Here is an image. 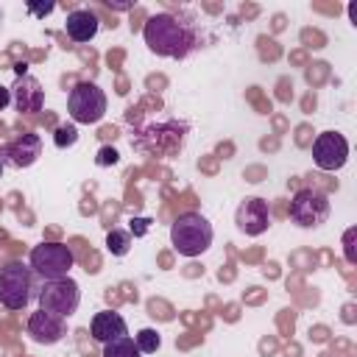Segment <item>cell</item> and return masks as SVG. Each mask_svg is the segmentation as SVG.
<instances>
[{
    "label": "cell",
    "mask_w": 357,
    "mask_h": 357,
    "mask_svg": "<svg viewBox=\"0 0 357 357\" xmlns=\"http://www.w3.org/2000/svg\"><path fill=\"white\" fill-rule=\"evenodd\" d=\"M312 159L321 170H340L349 159V142L337 131H324L312 142Z\"/></svg>",
    "instance_id": "cell-8"
},
{
    "label": "cell",
    "mask_w": 357,
    "mask_h": 357,
    "mask_svg": "<svg viewBox=\"0 0 357 357\" xmlns=\"http://www.w3.org/2000/svg\"><path fill=\"white\" fill-rule=\"evenodd\" d=\"M75 139H78L75 126H59V128H56V134H53L56 148H70V145H75Z\"/></svg>",
    "instance_id": "cell-18"
},
{
    "label": "cell",
    "mask_w": 357,
    "mask_h": 357,
    "mask_svg": "<svg viewBox=\"0 0 357 357\" xmlns=\"http://www.w3.org/2000/svg\"><path fill=\"white\" fill-rule=\"evenodd\" d=\"M212 223L201 212H184L170 226V243L181 257H201L212 245Z\"/></svg>",
    "instance_id": "cell-2"
},
{
    "label": "cell",
    "mask_w": 357,
    "mask_h": 357,
    "mask_svg": "<svg viewBox=\"0 0 357 357\" xmlns=\"http://www.w3.org/2000/svg\"><path fill=\"white\" fill-rule=\"evenodd\" d=\"M28 8H31L33 14H39V17H45V14H50V11L56 8V6H53V3H47V6H28Z\"/></svg>",
    "instance_id": "cell-22"
},
{
    "label": "cell",
    "mask_w": 357,
    "mask_h": 357,
    "mask_svg": "<svg viewBox=\"0 0 357 357\" xmlns=\"http://www.w3.org/2000/svg\"><path fill=\"white\" fill-rule=\"evenodd\" d=\"M33 296H39V287L31 265L8 262L0 268V304L6 310H25Z\"/></svg>",
    "instance_id": "cell-3"
},
{
    "label": "cell",
    "mask_w": 357,
    "mask_h": 357,
    "mask_svg": "<svg viewBox=\"0 0 357 357\" xmlns=\"http://www.w3.org/2000/svg\"><path fill=\"white\" fill-rule=\"evenodd\" d=\"M28 265L36 273V279L53 282V279H64L70 273V268L75 265V257L61 243H39V245L31 248Z\"/></svg>",
    "instance_id": "cell-4"
},
{
    "label": "cell",
    "mask_w": 357,
    "mask_h": 357,
    "mask_svg": "<svg viewBox=\"0 0 357 357\" xmlns=\"http://www.w3.org/2000/svg\"><path fill=\"white\" fill-rule=\"evenodd\" d=\"M78 304H81V290L70 276L45 282L39 290V310H47L53 315L70 318L78 310Z\"/></svg>",
    "instance_id": "cell-7"
},
{
    "label": "cell",
    "mask_w": 357,
    "mask_h": 357,
    "mask_svg": "<svg viewBox=\"0 0 357 357\" xmlns=\"http://www.w3.org/2000/svg\"><path fill=\"white\" fill-rule=\"evenodd\" d=\"M106 248H109V254H114V257H126L128 248H131V234L123 231V229H112V231L106 234Z\"/></svg>",
    "instance_id": "cell-16"
},
{
    "label": "cell",
    "mask_w": 357,
    "mask_h": 357,
    "mask_svg": "<svg viewBox=\"0 0 357 357\" xmlns=\"http://www.w3.org/2000/svg\"><path fill=\"white\" fill-rule=\"evenodd\" d=\"M25 70H28V64H25V61H20V64H17V75H25Z\"/></svg>",
    "instance_id": "cell-23"
},
{
    "label": "cell",
    "mask_w": 357,
    "mask_h": 357,
    "mask_svg": "<svg viewBox=\"0 0 357 357\" xmlns=\"http://www.w3.org/2000/svg\"><path fill=\"white\" fill-rule=\"evenodd\" d=\"M8 103H11V89H8V86H0V112H3Z\"/></svg>",
    "instance_id": "cell-20"
},
{
    "label": "cell",
    "mask_w": 357,
    "mask_h": 357,
    "mask_svg": "<svg viewBox=\"0 0 357 357\" xmlns=\"http://www.w3.org/2000/svg\"><path fill=\"white\" fill-rule=\"evenodd\" d=\"M131 229H134V234H145V229H148V220H145V218H139V220H131Z\"/></svg>",
    "instance_id": "cell-21"
},
{
    "label": "cell",
    "mask_w": 357,
    "mask_h": 357,
    "mask_svg": "<svg viewBox=\"0 0 357 357\" xmlns=\"http://www.w3.org/2000/svg\"><path fill=\"white\" fill-rule=\"evenodd\" d=\"M67 109H70V117L75 123H98L103 114H106V95L98 84L92 81H81L70 89V98H67Z\"/></svg>",
    "instance_id": "cell-6"
},
{
    "label": "cell",
    "mask_w": 357,
    "mask_h": 357,
    "mask_svg": "<svg viewBox=\"0 0 357 357\" xmlns=\"http://www.w3.org/2000/svg\"><path fill=\"white\" fill-rule=\"evenodd\" d=\"M134 343H137L139 354H153V351H159L162 337H159V332H156V329H151V326H148V329H139V332H137Z\"/></svg>",
    "instance_id": "cell-17"
},
{
    "label": "cell",
    "mask_w": 357,
    "mask_h": 357,
    "mask_svg": "<svg viewBox=\"0 0 357 357\" xmlns=\"http://www.w3.org/2000/svg\"><path fill=\"white\" fill-rule=\"evenodd\" d=\"M117 159H120V156H117V151L106 145V148H100V151H98V159H95V162H98L100 167H106V165H114Z\"/></svg>",
    "instance_id": "cell-19"
},
{
    "label": "cell",
    "mask_w": 357,
    "mask_h": 357,
    "mask_svg": "<svg viewBox=\"0 0 357 357\" xmlns=\"http://www.w3.org/2000/svg\"><path fill=\"white\" fill-rule=\"evenodd\" d=\"M100 357H139V349H137V343L128 335H123L117 340L103 343V354Z\"/></svg>",
    "instance_id": "cell-15"
},
{
    "label": "cell",
    "mask_w": 357,
    "mask_h": 357,
    "mask_svg": "<svg viewBox=\"0 0 357 357\" xmlns=\"http://www.w3.org/2000/svg\"><path fill=\"white\" fill-rule=\"evenodd\" d=\"M234 223L243 234L248 237H259L262 231H268L271 226V206L265 198H245L237 212H234Z\"/></svg>",
    "instance_id": "cell-9"
},
{
    "label": "cell",
    "mask_w": 357,
    "mask_h": 357,
    "mask_svg": "<svg viewBox=\"0 0 357 357\" xmlns=\"http://www.w3.org/2000/svg\"><path fill=\"white\" fill-rule=\"evenodd\" d=\"M11 89V103L20 114H36L42 112V103H45V89L42 84L33 78V75H17L14 86Z\"/></svg>",
    "instance_id": "cell-11"
},
{
    "label": "cell",
    "mask_w": 357,
    "mask_h": 357,
    "mask_svg": "<svg viewBox=\"0 0 357 357\" xmlns=\"http://www.w3.org/2000/svg\"><path fill=\"white\" fill-rule=\"evenodd\" d=\"M142 36L145 45L156 53V56H167V59H184L192 47H195V33L187 22H181L173 14H153L145 20L142 25Z\"/></svg>",
    "instance_id": "cell-1"
},
{
    "label": "cell",
    "mask_w": 357,
    "mask_h": 357,
    "mask_svg": "<svg viewBox=\"0 0 357 357\" xmlns=\"http://www.w3.org/2000/svg\"><path fill=\"white\" fill-rule=\"evenodd\" d=\"M329 198L326 192L315 190V187H301L293 198H290V220L301 229H315L321 223H326L329 218Z\"/></svg>",
    "instance_id": "cell-5"
},
{
    "label": "cell",
    "mask_w": 357,
    "mask_h": 357,
    "mask_svg": "<svg viewBox=\"0 0 357 357\" xmlns=\"http://www.w3.org/2000/svg\"><path fill=\"white\" fill-rule=\"evenodd\" d=\"M89 332L98 343H109V340H117L123 335H128V326H126V318L114 310H100L95 312L92 324H89Z\"/></svg>",
    "instance_id": "cell-13"
},
{
    "label": "cell",
    "mask_w": 357,
    "mask_h": 357,
    "mask_svg": "<svg viewBox=\"0 0 357 357\" xmlns=\"http://www.w3.org/2000/svg\"><path fill=\"white\" fill-rule=\"evenodd\" d=\"M64 321L67 318L53 315L47 310L31 312V318H28V335H31V340H36L42 346H53V343H59L67 335V324Z\"/></svg>",
    "instance_id": "cell-10"
},
{
    "label": "cell",
    "mask_w": 357,
    "mask_h": 357,
    "mask_svg": "<svg viewBox=\"0 0 357 357\" xmlns=\"http://www.w3.org/2000/svg\"><path fill=\"white\" fill-rule=\"evenodd\" d=\"M98 28H100V20H98V14L89 11V8H75V11H70V14H67V22H64V31H67V36H70L73 42H89V39H95Z\"/></svg>",
    "instance_id": "cell-14"
},
{
    "label": "cell",
    "mask_w": 357,
    "mask_h": 357,
    "mask_svg": "<svg viewBox=\"0 0 357 357\" xmlns=\"http://www.w3.org/2000/svg\"><path fill=\"white\" fill-rule=\"evenodd\" d=\"M42 156V139L36 137V134H20V137H14L6 148H3V153H0V162H6V165H11V167H31L36 159Z\"/></svg>",
    "instance_id": "cell-12"
},
{
    "label": "cell",
    "mask_w": 357,
    "mask_h": 357,
    "mask_svg": "<svg viewBox=\"0 0 357 357\" xmlns=\"http://www.w3.org/2000/svg\"><path fill=\"white\" fill-rule=\"evenodd\" d=\"M0 173H3V162H0Z\"/></svg>",
    "instance_id": "cell-24"
}]
</instances>
